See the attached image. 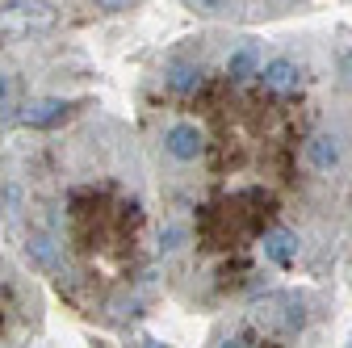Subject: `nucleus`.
I'll return each mask as SVG.
<instances>
[{"label": "nucleus", "mask_w": 352, "mask_h": 348, "mask_svg": "<svg viewBox=\"0 0 352 348\" xmlns=\"http://www.w3.org/2000/svg\"><path fill=\"white\" fill-rule=\"evenodd\" d=\"M348 89L277 51L252 80L223 72L210 38L172 51L143 89V155L160 197V260L193 307L269 294L273 273L336 243L344 185L323 181L315 135Z\"/></svg>", "instance_id": "f257e3e1"}, {"label": "nucleus", "mask_w": 352, "mask_h": 348, "mask_svg": "<svg viewBox=\"0 0 352 348\" xmlns=\"http://www.w3.org/2000/svg\"><path fill=\"white\" fill-rule=\"evenodd\" d=\"M42 294L0 252V348H47L42 344Z\"/></svg>", "instance_id": "7ed1b4c3"}, {"label": "nucleus", "mask_w": 352, "mask_h": 348, "mask_svg": "<svg viewBox=\"0 0 352 348\" xmlns=\"http://www.w3.org/2000/svg\"><path fill=\"white\" fill-rule=\"evenodd\" d=\"M5 227L25 265L105 327L147 315L160 256L151 168L130 126L88 113L9 151Z\"/></svg>", "instance_id": "f03ea898"}, {"label": "nucleus", "mask_w": 352, "mask_h": 348, "mask_svg": "<svg viewBox=\"0 0 352 348\" xmlns=\"http://www.w3.org/2000/svg\"><path fill=\"white\" fill-rule=\"evenodd\" d=\"M5 185H9V151L0 147V214H5Z\"/></svg>", "instance_id": "20e7f679"}]
</instances>
